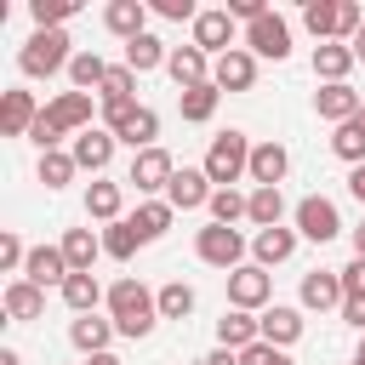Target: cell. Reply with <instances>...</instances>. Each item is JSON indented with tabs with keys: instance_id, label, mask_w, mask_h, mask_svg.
<instances>
[{
	"instance_id": "7bdbcfd3",
	"label": "cell",
	"mask_w": 365,
	"mask_h": 365,
	"mask_svg": "<svg viewBox=\"0 0 365 365\" xmlns=\"http://www.w3.org/2000/svg\"><path fill=\"white\" fill-rule=\"evenodd\" d=\"M80 0H29V17L34 29H63V17H74Z\"/></svg>"
},
{
	"instance_id": "d6a6232c",
	"label": "cell",
	"mask_w": 365,
	"mask_h": 365,
	"mask_svg": "<svg viewBox=\"0 0 365 365\" xmlns=\"http://www.w3.org/2000/svg\"><path fill=\"white\" fill-rule=\"evenodd\" d=\"M120 143H125L131 154H143V148H160V114H154V108L143 103V108H137V120H131V125L120 131Z\"/></svg>"
},
{
	"instance_id": "60d3db41",
	"label": "cell",
	"mask_w": 365,
	"mask_h": 365,
	"mask_svg": "<svg viewBox=\"0 0 365 365\" xmlns=\"http://www.w3.org/2000/svg\"><path fill=\"white\" fill-rule=\"evenodd\" d=\"M103 74H108V63H103L97 51H74V63H68V80H74V91H91V86H103Z\"/></svg>"
},
{
	"instance_id": "b9f144b4",
	"label": "cell",
	"mask_w": 365,
	"mask_h": 365,
	"mask_svg": "<svg viewBox=\"0 0 365 365\" xmlns=\"http://www.w3.org/2000/svg\"><path fill=\"white\" fill-rule=\"evenodd\" d=\"M131 91H137V74H131L125 63H114V68L103 74V86H97V103H131Z\"/></svg>"
},
{
	"instance_id": "11a10c76",
	"label": "cell",
	"mask_w": 365,
	"mask_h": 365,
	"mask_svg": "<svg viewBox=\"0 0 365 365\" xmlns=\"http://www.w3.org/2000/svg\"><path fill=\"white\" fill-rule=\"evenodd\" d=\"M348 194L365 205V165H354V171H348Z\"/></svg>"
},
{
	"instance_id": "db71d44e",
	"label": "cell",
	"mask_w": 365,
	"mask_h": 365,
	"mask_svg": "<svg viewBox=\"0 0 365 365\" xmlns=\"http://www.w3.org/2000/svg\"><path fill=\"white\" fill-rule=\"evenodd\" d=\"M200 365H240V354H234V348H211Z\"/></svg>"
},
{
	"instance_id": "9c48e42d",
	"label": "cell",
	"mask_w": 365,
	"mask_h": 365,
	"mask_svg": "<svg viewBox=\"0 0 365 365\" xmlns=\"http://www.w3.org/2000/svg\"><path fill=\"white\" fill-rule=\"evenodd\" d=\"M91 97H97V91H57V97L46 103V120H51L63 137H80V131H91V108H97Z\"/></svg>"
},
{
	"instance_id": "ee69618b",
	"label": "cell",
	"mask_w": 365,
	"mask_h": 365,
	"mask_svg": "<svg viewBox=\"0 0 365 365\" xmlns=\"http://www.w3.org/2000/svg\"><path fill=\"white\" fill-rule=\"evenodd\" d=\"M23 262H29V245L17 240V228H0V268L23 279Z\"/></svg>"
},
{
	"instance_id": "836d02e7",
	"label": "cell",
	"mask_w": 365,
	"mask_h": 365,
	"mask_svg": "<svg viewBox=\"0 0 365 365\" xmlns=\"http://www.w3.org/2000/svg\"><path fill=\"white\" fill-rule=\"evenodd\" d=\"M245 222H257V228H279V222H285V194H279V188H251V211H245Z\"/></svg>"
},
{
	"instance_id": "3957f363",
	"label": "cell",
	"mask_w": 365,
	"mask_h": 365,
	"mask_svg": "<svg viewBox=\"0 0 365 365\" xmlns=\"http://www.w3.org/2000/svg\"><path fill=\"white\" fill-rule=\"evenodd\" d=\"M251 148H257V143H251L245 131H234V125H228V131H217V137H211V148H205V160H200V165H205V177H211V188H234V182L251 171Z\"/></svg>"
},
{
	"instance_id": "d590c367",
	"label": "cell",
	"mask_w": 365,
	"mask_h": 365,
	"mask_svg": "<svg viewBox=\"0 0 365 365\" xmlns=\"http://www.w3.org/2000/svg\"><path fill=\"white\" fill-rule=\"evenodd\" d=\"M74 171H80V165H74V154H68V148L40 154V165H34V177H40L46 188H68V182H74Z\"/></svg>"
},
{
	"instance_id": "91938a15",
	"label": "cell",
	"mask_w": 365,
	"mask_h": 365,
	"mask_svg": "<svg viewBox=\"0 0 365 365\" xmlns=\"http://www.w3.org/2000/svg\"><path fill=\"white\" fill-rule=\"evenodd\" d=\"M354 57H359V63H365V29H359V34H354Z\"/></svg>"
},
{
	"instance_id": "6125c7cd",
	"label": "cell",
	"mask_w": 365,
	"mask_h": 365,
	"mask_svg": "<svg viewBox=\"0 0 365 365\" xmlns=\"http://www.w3.org/2000/svg\"><path fill=\"white\" fill-rule=\"evenodd\" d=\"M354 120H359V125H365V108H359V114H354Z\"/></svg>"
},
{
	"instance_id": "44dd1931",
	"label": "cell",
	"mask_w": 365,
	"mask_h": 365,
	"mask_svg": "<svg viewBox=\"0 0 365 365\" xmlns=\"http://www.w3.org/2000/svg\"><path fill=\"white\" fill-rule=\"evenodd\" d=\"M285 171H291L285 143H274V137H268V143H257V148H251V171H245V177H251L257 188H279V182H285Z\"/></svg>"
},
{
	"instance_id": "ab89813d",
	"label": "cell",
	"mask_w": 365,
	"mask_h": 365,
	"mask_svg": "<svg viewBox=\"0 0 365 365\" xmlns=\"http://www.w3.org/2000/svg\"><path fill=\"white\" fill-rule=\"evenodd\" d=\"M205 211H211V222H228V228H234V222L251 211V194H240V188H217Z\"/></svg>"
},
{
	"instance_id": "e575fe53",
	"label": "cell",
	"mask_w": 365,
	"mask_h": 365,
	"mask_svg": "<svg viewBox=\"0 0 365 365\" xmlns=\"http://www.w3.org/2000/svg\"><path fill=\"white\" fill-rule=\"evenodd\" d=\"M137 245H143V234L131 228V217H120V222H108V228H103V257L131 262V257H137Z\"/></svg>"
},
{
	"instance_id": "94428289",
	"label": "cell",
	"mask_w": 365,
	"mask_h": 365,
	"mask_svg": "<svg viewBox=\"0 0 365 365\" xmlns=\"http://www.w3.org/2000/svg\"><path fill=\"white\" fill-rule=\"evenodd\" d=\"M354 359H359V365H365V336H359V348H354Z\"/></svg>"
},
{
	"instance_id": "83f0119b",
	"label": "cell",
	"mask_w": 365,
	"mask_h": 365,
	"mask_svg": "<svg viewBox=\"0 0 365 365\" xmlns=\"http://www.w3.org/2000/svg\"><path fill=\"white\" fill-rule=\"evenodd\" d=\"M165 57H171V46H165L160 34H137V40L125 46V68H131V74H154V68H165Z\"/></svg>"
},
{
	"instance_id": "52a82bcc",
	"label": "cell",
	"mask_w": 365,
	"mask_h": 365,
	"mask_svg": "<svg viewBox=\"0 0 365 365\" xmlns=\"http://www.w3.org/2000/svg\"><path fill=\"white\" fill-rule=\"evenodd\" d=\"M171 177H177V160H171L165 148H143V154H131L125 182H131L137 194H165V188H171Z\"/></svg>"
},
{
	"instance_id": "9a60e30c",
	"label": "cell",
	"mask_w": 365,
	"mask_h": 365,
	"mask_svg": "<svg viewBox=\"0 0 365 365\" xmlns=\"http://www.w3.org/2000/svg\"><path fill=\"white\" fill-rule=\"evenodd\" d=\"M297 240H302V234L285 228V222H279V228H257V234H251V262H257V268H279V262L297 257Z\"/></svg>"
},
{
	"instance_id": "9f6ffc18",
	"label": "cell",
	"mask_w": 365,
	"mask_h": 365,
	"mask_svg": "<svg viewBox=\"0 0 365 365\" xmlns=\"http://www.w3.org/2000/svg\"><path fill=\"white\" fill-rule=\"evenodd\" d=\"M86 365H125V359H120V354H91Z\"/></svg>"
},
{
	"instance_id": "d4e9b609",
	"label": "cell",
	"mask_w": 365,
	"mask_h": 365,
	"mask_svg": "<svg viewBox=\"0 0 365 365\" xmlns=\"http://www.w3.org/2000/svg\"><path fill=\"white\" fill-rule=\"evenodd\" d=\"M251 342H262V325H257V314H245V308H222V319H217V348H234V354H245Z\"/></svg>"
},
{
	"instance_id": "74e56055",
	"label": "cell",
	"mask_w": 365,
	"mask_h": 365,
	"mask_svg": "<svg viewBox=\"0 0 365 365\" xmlns=\"http://www.w3.org/2000/svg\"><path fill=\"white\" fill-rule=\"evenodd\" d=\"M302 29L325 46V40H336V0H308L302 6Z\"/></svg>"
},
{
	"instance_id": "680465c9",
	"label": "cell",
	"mask_w": 365,
	"mask_h": 365,
	"mask_svg": "<svg viewBox=\"0 0 365 365\" xmlns=\"http://www.w3.org/2000/svg\"><path fill=\"white\" fill-rule=\"evenodd\" d=\"M354 257H365V222L354 228Z\"/></svg>"
},
{
	"instance_id": "e0dca14e",
	"label": "cell",
	"mask_w": 365,
	"mask_h": 365,
	"mask_svg": "<svg viewBox=\"0 0 365 365\" xmlns=\"http://www.w3.org/2000/svg\"><path fill=\"white\" fill-rule=\"evenodd\" d=\"M297 297H302V308H314V314H325V308L342 314V302H348L336 268H314V274H302V291H297Z\"/></svg>"
},
{
	"instance_id": "8d00e7d4",
	"label": "cell",
	"mask_w": 365,
	"mask_h": 365,
	"mask_svg": "<svg viewBox=\"0 0 365 365\" xmlns=\"http://www.w3.org/2000/svg\"><path fill=\"white\" fill-rule=\"evenodd\" d=\"M154 302H160V319H188V314H194V285L165 279V285L154 291Z\"/></svg>"
},
{
	"instance_id": "603a6c76",
	"label": "cell",
	"mask_w": 365,
	"mask_h": 365,
	"mask_svg": "<svg viewBox=\"0 0 365 365\" xmlns=\"http://www.w3.org/2000/svg\"><path fill=\"white\" fill-rule=\"evenodd\" d=\"M257 325H262V342L291 348V342L302 336V308H291V302H268V308L257 314Z\"/></svg>"
},
{
	"instance_id": "6f0895ef",
	"label": "cell",
	"mask_w": 365,
	"mask_h": 365,
	"mask_svg": "<svg viewBox=\"0 0 365 365\" xmlns=\"http://www.w3.org/2000/svg\"><path fill=\"white\" fill-rule=\"evenodd\" d=\"M0 365H23V354L17 348H0Z\"/></svg>"
},
{
	"instance_id": "7dc6e473",
	"label": "cell",
	"mask_w": 365,
	"mask_h": 365,
	"mask_svg": "<svg viewBox=\"0 0 365 365\" xmlns=\"http://www.w3.org/2000/svg\"><path fill=\"white\" fill-rule=\"evenodd\" d=\"M137 108H143V103H137V97H131V103H103V125H108V131H114V137H120V131H125V125H131V120H137Z\"/></svg>"
},
{
	"instance_id": "7402d4cb",
	"label": "cell",
	"mask_w": 365,
	"mask_h": 365,
	"mask_svg": "<svg viewBox=\"0 0 365 365\" xmlns=\"http://www.w3.org/2000/svg\"><path fill=\"white\" fill-rule=\"evenodd\" d=\"M0 308H6V319H17V325H34V319L46 314V291H40V285H29V279H6V291H0Z\"/></svg>"
},
{
	"instance_id": "681fc988",
	"label": "cell",
	"mask_w": 365,
	"mask_h": 365,
	"mask_svg": "<svg viewBox=\"0 0 365 365\" xmlns=\"http://www.w3.org/2000/svg\"><path fill=\"white\" fill-rule=\"evenodd\" d=\"M228 17H234V23H245V29H251V23H257V17H268V0H228Z\"/></svg>"
},
{
	"instance_id": "4dcf8cb0",
	"label": "cell",
	"mask_w": 365,
	"mask_h": 365,
	"mask_svg": "<svg viewBox=\"0 0 365 365\" xmlns=\"http://www.w3.org/2000/svg\"><path fill=\"white\" fill-rule=\"evenodd\" d=\"M217 103H222V91L205 80V86H194V91H177V114L188 120V125H205L211 114H217Z\"/></svg>"
},
{
	"instance_id": "816d5d0a",
	"label": "cell",
	"mask_w": 365,
	"mask_h": 365,
	"mask_svg": "<svg viewBox=\"0 0 365 365\" xmlns=\"http://www.w3.org/2000/svg\"><path fill=\"white\" fill-rule=\"evenodd\" d=\"M336 274H342V291H348V297H365V257H354V262L336 268Z\"/></svg>"
},
{
	"instance_id": "4316f807",
	"label": "cell",
	"mask_w": 365,
	"mask_h": 365,
	"mask_svg": "<svg viewBox=\"0 0 365 365\" xmlns=\"http://www.w3.org/2000/svg\"><path fill=\"white\" fill-rule=\"evenodd\" d=\"M120 205H125V188H120V182H108V177L86 182V217H97V222H120Z\"/></svg>"
},
{
	"instance_id": "277c9868",
	"label": "cell",
	"mask_w": 365,
	"mask_h": 365,
	"mask_svg": "<svg viewBox=\"0 0 365 365\" xmlns=\"http://www.w3.org/2000/svg\"><path fill=\"white\" fill-rule=\"evenodd\" d=\"M245 234L240 228H228V222H205L200 234H194V257L200 262H211V268H222V274H234V268H245Z\"/></svg>"
},
{
	"instance_id": "cb8c5ba5",
	"label": "cell",
	"mask_w": 365,
	"mask_h": 365,
	"mask_svg": "<svg viewBox=\"0 0 365 365\" xmlns=\"http://www.w3.org/2000/svg\"><path fill=\"white\" fill-rule=\"evenodd\" d=\"M359 108H365V97H359L354 86H319V91H314V114L331 120V125H348Z\"/></svg>"
},
{
	"instance_id": "f907efd6",
	"label": "cell",
	"mask_w": 365,
	"mask_h": 365,
	"mask_svg": "<svg viewBox=\"0 0 365 365\" xmlns=\"http://www.w3.org/2000/svg\"><path fill=\"white\" fill-rule=\"evenodd\" d=\"M29 143H34V148H40V154H51V148H57V143H63V131H57V125H51V120H46V114H40V120H34V131H29Z\"/></svg>"
},
{
	"instance_id": "2e32d148",
	"label": "cell",
	"mask_w": 365,
	"mask_h": 365,
	"mask_svg": "<svg viewBox=\"0 0 365 365\" xmlns=\"http://www.w3.org/2000/svg\"><path fill=\"white\" fill-rule=\"evenodd\" d=\"M74 268H68V257H63V245H29V262H23V279L29 285H57L63 291V279H68Z\"/></svg>"
},
{
	"instance_id": "7c38bea8",
	"label": "cell",
	"mask_w": 365,
	"mask_h": 365,
	"mask_svg": "<svg viewBox=\"0 0 365 365\" xmlns=\"http://www.w3.org/2000/svg\"><path fill=\"white\" fill-rule=\"evenodd\" d=\"M211 86H217V91H251V86H257V57H251L245 46L222 51V57L211 63Z\"/></svg>"
},
{
	"instance_id": "ac0fdd59",
	"label": "cell",
	"mask_w": 365,
	"mask_h": 365,
	"mask_svg": "<svg viewBox=\"0 0 365 365\" xmlns=\"http://www.w3.org/2000/svg\"><path fill=\"white\" fill-rule=\"evenodd\" d=\"M165 74L177 80V91H194V86H205V80H211V57H205L194 40H188V46H171Z\"/></svg>"
},
{
	"instance_id": "5bb4252c",
	"label": "cell",
	"mask_w": 365,
	"mask_h": 365,
	"mask_svg": "<svg viewBox=\"0 0 365 365\" xmlns=\"http://www.w3.org/2000/svg\"><path fill=\"white\" fill-rule=\"evenodd\" d=\"M114 143H120V137H114L108 125H91V131H80V137H74V148H68V154H74V165H80V171L103 177V171H108V160H114Z\"/></svg>"
},
{
	"instance_id": "484cf974",
	"label": "cell",
	"mask_w": 365,
	"mask_h": 365,
	"mask_svg": "<svg viewBox=\"0 0 365 365\" xmlns=\"http://www.w3.org/2000/svg\"><path fill=\"white\" fill-rule=\"evenodd\" d=\"M120 331H114V319H97V314H80L74 325H68V342L91 359V354H108V342H114Z\"/></svg>"
},
{
	"instance_id": "30bf717a",
	"label": "cell",
	"mask_w": 365,
	"mask_h": 365,
	"mask_svg": "<svg viewBox=\"0 0 365 365\" xmlns=\"http://www.w3.org/2000/svg\"><path fill=\"white\" fill-rule=\"evenodd\" d=\"M211 177H205V165H177V177H171V188H165V205L171 211H200V205H211Z\"/></svg>"
},
{
	"instance_id": "f5cc1de1",
	"label": "cell",
	"mask_w": 365,
	"mask_h": 365,
	"mask_svg": "<svg viewBox=\"0 0 365 365\" xmlns=\"http://www.w3.org/2000/svg\"><path fill=\"white\" fill-rule=\"evenodd\" d=\"M342 325H354V331L365 336V297H348V302H342Z\"/></svg>"
},
{
	"instance_id": "d6986e66",
	"label": "cell",
	"mask_w": 365,
	"mask_h": 365,
	"mask_svg": "<svg viewBox=\"0 0 365 365\" xmlns=\"http://www.w3.org/2000/svg\"><path fill=\"white\" fill-rule=\"evenodd\" d=\"M103 29L131 46L137 34H148V0H108L103 6Z\"/></svg>"
},
{
	"instance_id": "8992f818",
	"label": "cell",
	"mask_w": 365,
	"mask_h": 365,
	"mask_svg": "<svg viewBox=\"0 0 365 365\" xmlns=\"http://www.w3.org/2000/svg\"><path fill=\"white\" fill-rule=\"evenodd\" d=\"M268 297H274V274H268V268L245 262V268H234V274H228V308L262 314V308H268Z\"/></svg>"
},
{
	"instance_id": "bcb514c9",
	"label": "cell",
	"mask_w": 365,
	"mask_h": 365,
	"mask_svg": "<svg viewBox=\"0 0 365 365\" xmlns=\"http://www.w3.org/2000/svg\"><path fill=\"white\" fill-rule=\"evenodd\" d=\"M240 365H297L285 348H274V342H251L245 354H240Z\"/></svg>"
},
{
	"instance_id": "ffe728a7",
	"label": "cell",
	"mask_w": 365,
	"mask_h": 365,
	"mask_svg": "<svg viewBox=\"0 0 365 365\" xmlns=\"http://www.w3.org/2000/svg\"><path fill=\"white\" fill-rule=\"evenodd\" d=\"M354 46H342V40H325V46H314V80L319 86H348V74H354Z\"/></svg>"
},
{
	"instance_id": "f1b7e54d",
	"label": "cell",
	"mask_w": 365,
	"mask_h": 365,
	"mask_svg": "<svg viewBox=\"0 0 365 365\" xmlns=\"http://www.w3.org/2000/svg\"><path fill=\"white\" fill-rule=\"evenodd\" d=\"M63 257H68L74 274H91V262L103 257V234H91V228H68V234H63Z\"/></svg>"
},
{
	"instance_id": "7a4b0ae2",
	"label": "cell",
	"mask_w": 365,
	"mask_h": 365,
	"mask_svg": "<svg viewBox=\"0 0 365 365\" xmlns=\"http://www.w3.org/2000/svg\"><path fill=\"white\" fill-rule=\"evenodd\" d=\"M68 63H74V40H68V29H34V34L23 40V51H17V68H23L29 80L68 74Z\"/></svg>"
},
{
	"instance_id": "f6af8a7d",
	"label": "cell",
	"mask_w": 365,
	"mask_h": 365,
	"mask_svg": "<svg viewBox=\"0 0 365 365\" xmlns=\"http://www.w3.org/2000/svg\"><path fill=\"white\" fill-rule=\"evenodd\" d=\"M365 29V11L354 6V0H336V40L342 46H354V34Z\"/></svg>"
},
{
	"instance_id": "4fadbf2b",
	"label": "cell",
	"mask_w": 365,
	"mask_h": 365,
	"mask_svg": "<svg viewBox=\"0 0 365 365\" xmlns=\"http://www.w3.org/2000/svg\"><path fill=\"white\" fill-rule=\"evenodd\" d=\"M40 114H46V108L34 103V91H23V86H11V91L0 97V137H29Z\"/></svg>"
},
{
	"instance_id": "be15d7a7",
	"label": "cell",
	"mask_w": 365,
	"mask_h": 365,
	"mask_svg": "<svg viewBox=\"0 0 365 365\" xmlns=\"http://www.w3.org/2000/svg\"><path fill=\"white\" fill-rule=\"evenodd\" d=\"M348 365H359V359H348Z\"/></svg>"
},
{
	"instance_id": "f35d334b",
	"label": "cell",
	"mask_w": 365,
	"mask_h": 365,
	"mask_svg": "<svg viewBox=\"0 0 365 365\" xmlns=\"http://www.w3.org/2000/svg\"><path fill=\"white\" fill-rule=\"evenodd\" d=\"M331 154H336L342 165H365V125H359V120L336 125V137H331Z\"/></svg>"
},
{
	"instance_id": "5b68a950",
	"label": "cell",
	"mask_w": 365,
	"mask_h": 365,
	"mask_svg": "<svg viewBox=\"0 0 365 365\" xmlns=\"http://www.w3.org/2000/svg\"><path fill=\"white\" fill-rule=\"evenodd\" d=\"M291 222H297V234L314 240V245H325V240L342 234V211H336V200H325V194H302V200L291 205Z\"/></svg>"
},
{
	"instance_id": "f546056e",
	"label": "cell",
	"mask_w": 365,
	"mask_h": 365,
	"mask_svg": "<svg viewBox=\"0 0 365 365\" xmlns=\"http://www.w3.org/2000/svg\"><path fill=\"white\" fill-rule=\"evenodd\" d=\"M63 302H68L74 319H80V314H97V302H108V291L97 285V274H68V279H63Z\"/></svg>"
},
{
	"instance_id": "8fae6325",
	"label": "cell",
	"mask_w": 365,
	"mask_h": 365,
	"mask_svg": "<svg viewBox=\"0 0 365 365\" xmlns=\"http://www.w3.org/2000/svg\"><path fill=\"white\" fill-rule=\"evenodd\" d=\"M194 46L217 63L222 51H234V17H228V6H217V11H200L194 17Z\"/></svg>"
},
{
	"instance_id": "ba28073f",
	"label": "cell",
	"mask_w": 365,
	"mask_h": 365,
	"mask_svg": "<svg viewBox=\"0 0 365 365\" xmlns=\"http://www.w3.org/2000/svg\"><path fill=\"white\" fill-rule=\"evenodd\" d=\"M245 51H251V57H274V63H285V57H291V23H285L279 11L257 17V23L245 29Z\"/></svg>"
},
{
	"instance_id": "c3c4849f",
	"label": "cell",
	"mask_w": 365,
	"mask_h": 365,
	"mask_svg": "<svg viewBox=\"0 0 365 365\" xmlns=\"http://www.w3.org/2000/svg\"><path fill=\"white\" fill-rule=\"evenodd\" d=\"M148 11H154V17H171V23H194V17H200L194 0H148Z\"/></svg>"
},
{
	"instance_id": "6da1fadb",
	"label": "cell",
	"mask_w": 365,
	"mask_h": 365,
	"mask_svg": "<svg viewBox=\"0 0 365 365\" xmlns=\"http://www.w3.org/2000/svg\"><path fill=\"white\" fill-rule=\"evenodd\" d=\"M103 308H108L114 331H120V336H131V342H137V336H148V331L160 325V302H154V291H148L143 279H131V274L108 285V302H103Z\"/></svg>"
},
{
	"instance_id": "1f68e13d",
	"label": "cell",
	"mask_w": 365,
	"mask_h": 365,
	"mask_svg": "<svg viewBox=\"0 0 365 365\" xmlns=\"http://www.w3.org/2000/svg\"><path fill=\"white\" fill-rule=\"evenodd\" d=\"M171 217H177V211H171L165 200H143V205L131 211V228L143 234V245H154V240H160V234L171 228Z\"/></svg>"
}]
</instances>
